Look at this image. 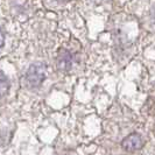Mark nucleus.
Wrapping results in <instances>:
<instances>
[{
	"label": "nucleus",
	"mask_w": 155,
	"mask_h": 155,
	"mask_svg": "<svg viewBox=\"0 0 155 155\" xmlns=\"http://www.w3.org/2000/svg\"><path fill=\"white\" fill-rule=\"evenodd\" d=\"M56 63H57V68L60 71L65 72V71H69L71 65H72V55L69 50L61 48L58 50V54H57V58H56Z\"/></svg>",
	"instance_id": "obj_3"
},
{
	"label": "nucleus",
	"mask_w": 155,
	"mask_h": 155,
	"mask_svg": "<svg viewBox=\"0 0 155 155\" xmlns=\"http://www.w3.org/2000/svg\"><path fill=\"white\" fill-rule=\"evenodd\" d=\"M8 90H9V81L7 76L2 71H0V98L5 97L7 94Z\"/></svg>",
	"instance_id": "obj_4"
},
{
	"label": "nucleus",
	"mask_w": 155,
	"mask_h": 155,
	"mask_svg": "<svg viewBox=\"0 0 155 155\" xmlns=\"http://www.w3.org/2000/svg\"><path fill=\"white\" fill-rule=\"evenodd\" d=\"M4 43H5V35H4L2 31L0 29V48L4 46Z\"/></svg>",
	"instance_id": "obj_5"
},
{
	"label": "nucleus",
	"mask_w": 155,
	"mask_h": 155,
	"mask_svg": "<svg viewBox=\"0 0 155 155\" xmlns=\"http://www.w3.org/2000/svg\"><path fill=\"white\" fill-rule=\"evenodd\" d=\"M143 146V141L141 135L138 133H132L130 135H127L123 142H121V147L124 148L126 152H135L139 150Z\"/></svg>",
	"instance_id": "obj_2"
},
{
	"label": "nucleus",
	"mask_w": 155,
	"mask_h": 155,
	"mask_svg": "<svg viewBox=\"0 0 155 155\" xmlns=\"http://www.w3.org/2000/svg\"><path fill=\"white\" fill-rule=\"evenodd\" d=\"M47 76V67L43 63H34L29 67V69L27 70L25 81L28 87H38L40 86L43 81L46 79Z\"/></svg>",
	"instance_id": "obj_1"
}]
</instances>
